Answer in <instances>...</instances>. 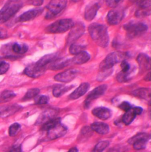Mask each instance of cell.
Instances as JSON below:
<instances>
[{
    "label": "cell",
    "mask_w": 151,
    "mask_h": 152,
    "mask_svg": "<svg viewBox=\"0 0 151 152\" xmlns=\"http://www.w3.org/2000/svg\"><path fill=\"white\" fill-rule=\"evenodd\" d=\"M88 31L93 40L99 46L106 48L109 42L107 27L102 24L92 23L88 27Z\"/></svg>",
    "instance_id": "cell-1"
},
{
    "label": "cell",
    "mask_w": 151,
    "mask_h": 152,
    "mask_svg": "<svg viewBox=\"0 0 151 152\" xmlns=\"http://www.w3.org/2000/svg\"><path fill=\"white\" fill-rule=\"evenodd\" d=\"M128 57L126 53L115 52L109 54L105 59L101 62L99 68L100 71H106L112 70L113 67L118 62L125 61Z\"/></svg>",
    "instance_id": "cell-2"
},
{
    "label": "cell",
    "mask_w": 151,
    "mask_h": 152,
    "mask_svg": "<svg viewBox=\"0 0 151 152\" xmlns=\"http://www.w3.org/2000/svg\"><path fill=\"white\" fill-rule=\"evenodd\" d=\"M23 7L20 1H9L0 10V24L4 23L15 14Z\"/></svg>",
    "instance_id": "cell-3"
},
{
    "label": "cell",
    "mask_w": 151,
    "mask_h": 152,
    "mask_svg": "<svg viewBox=\"0 0 151 152\" xmlns=\"http://www.w3.org/2000/svg\"><path fill=\"white\" fill-rule=\"evenodd\" d=\"M123 28L126 31L128 37L134 39L146 32L148 30V26L143 22L132 20L125 24Z\"/></svg>",
    "instance_id": "cell-4"
},
{
    "label": "cell",
    "mask_w": 151,
    "mask_h": 152,
    "mask_svg": "<svg viewBox=\"0 0 151 152\" xmlns=\"http://www.w3.org/2000/svg\"><path fill=\"white\" fill-rule=\"evenodd\" d=\"M75 23L72 19L59 20L48 26L45 28V31L47 33L51 34L62 33L72 29Z\"/></svg>",
    "instance_id": "cell-5"
},
{
    "label": "cell",
    "mask_w": 151,
    "mask_h": 152,
    "mask_svg": "<svg viewBox=\"0 0 151 152\" xmlns=\"http://www.w3.org/2000/svg\"><path fill=\"white\" fill-rule=\"evenodd\" d=\"M67 1H51L47 5L46 19H53L57 17L66 7Z\"/></svg>",
    "instance_id": "cell-6"
},
{
    "label": "cell",
    "mask_w": 151,
    "mask_h": 152,
    "mask_svg": "<svg viewBox=\"0 0 151 152\" xmlns=\"http://www.w3.org/2000/svg\"><path fill=\"white\" fill-rule=\"evenodd\" d=\"M150 138V134L146 133H139L131 137L128 142L132 145L135 150H142L146 148L148 141Z\"/></svg>",
    "instance_id": "cell-7"
},
{
    "label": "cell",
    "mask_w": 151,
    "mask_h": 152,
    "mask_svg": "<svg viewBox=\"0 0 151 152\" xmlns=\"http://www.w3.org/2000/svg\"><path fill=\"white\" fill-rule=\"evenodd\" d=\"M107 85L103 84V85H99V86H97L96 88H95L94 89H93L87 95V96L86 99H85L84 104V108H89L90 107L92 101H93V100L99 98L100 96H101L105 93V92L107 89Z\"/></svg>",
    "instance_id": "cell-8"
},
{
    "label": "cell",
    "mask_w": 151,
    "mask_h": 152,
    "mask_svg": "<svg viewBox=\"0 0 151 152\" xmlns=\"http://www.w3.org/2000/svg\"><path fill=\"white\" fill-rule=\"evenodd\" d=\"M84 31L85 27L83 23H78L76 25L75 24L67 38V44L70 45H72L73 43L83 34Z\"/></svg>",
    "instance_id": "cell-9"
},
{
    "label": "cell",
    "mask_w": 151,
    "mask_h": 152,
    "mask_svg": "<svg viewBox=\"0 0 151 152\" xmlns=\"http://www.w3.org/2000/svg\"><path fill=\"white\" fill-rule=\"evenodd\" d=\"M124 11L122 9H115L110 11L107 15L106 20L110 25H116L120 23L124 18Z\"/></svg>",
    "instance_id": "cell-10"
},
{
    "label": "cell",
    "mask_w": 151,
    "mask_h": 152,
    "mask_svg": "<svg viewBox=\"0 0 151 152\" xmlns=\"http://www.w3.org/2000/svg\"><path fill=\"white\" fill-rule=\"evenodd\" d=\"M67 132V127L60 123L47 131V136L50 140H54L63 137Z\"/></svg>",
    "instance_id": "cell-11"
},
{
    "label": "cell",
    "mask_w": 151,
    "mask_h": 152,
    "mask_svg": "<svg viewBox=\"0 0 151 152\" xmlns=\"http://www.w3.org/2000/svg\"><path fill=\"white\" fill-rule=\"evenodd\" d=\"M46 68L39 66L37 63L29 65L24 70V74L29 77L36 78L41 76L45 72Z\"/></svg>",
    "instance_id": "cell-12"
},
{
    "label": "cell",
    "mask_w": 151,
    "mask_h": 152,
    "mask_svg": "<svg viewBox=\"0 0 151 152\" xmlns=\"http://www.w3.org/2000/svg\"><path fill=\"white\" fill-rule=\"evenodd\" d=\"M78 74V71L75 69H70L62 73L58 74L54 77V80L58 82L68 83L73 80Z\"/></svg>",
    "instance_id": "cell-13"
},
{
    "label": "cell",
    "mask_w": 151,
    "mask_h": 152,
    "mask_svg": "<svg viewBox=\"0 0 151 152\" xmlns=\"http://www.w3.org/2000/svg\"><path fill=\"white\" fill-rule=\"evenodd\" d=\"M43 9L41 8L30 10L24 12L23 14H21L19 17L18 20L19 21H21V22L30 21L33 19H34L37 17L39 16L43 12Z\"/></svg>",
    "instance_id": "cell-14"
},
{
    "label": "cell",
    "mask_w": 151,
    "mask_h": 152,
    "mask_svg": "<svg viewBox=\"0 0 151 152\" xmlns=\"http://www.w3.org/2000/svg\"><path fill=\"white\" fill-rule=\"evenodd\" d=\"M141 72H144L151 69V58L145 53H140L137 57Z\"/></svg>",
    "instance_id": "cell-15"
},
{
    "label": "cell",
    "mask_w": 151,
    "mask_h": 152,
    "mask_svg": "<svg viewBox=\"0 0 151 152\" xmlns=\"http://www.w3.org/2000/svg\"><path fill=\"white\" fill-rule=\"evenodd\" d=\"M100 6L97 3L91 4L86 7L84 11V18L87 21H91L94 18Z\"/></svg>",
    "instance_id": "cell-16"
},
{
    "label": "cell",
    "mask_w": 151,
    "mask_h": 152,
    "mask_svg": "<svg viewBox=\"0 0 151 152\" xmlns=\"http://www.w3.org/2000/svg\"><path fill=\"white\" fill-rule=\"evenodd\" d=\"M92 114L96 117L106 120L109 118L112 115L110 110L106 107H97L92 110Z\"/></svg>",
    "instance_id": "cell-17"
},
{
    "label": "cell",
    "mask_w": 151,
    "mask_h": 152,
    "mask_svg": "<svg viewBox=\"0 0 151 152\" xmlns=\"http://www.w3.org/2000/svg\"><path fill=\"white\" fill-rule=\"evenodd\" d=\"M57 114V111L56 110L50 109L47 110L43 112L38 117V120H37L36 124H41L46 123V122L49 121V120L55 118L56 115Z\"/></svg>",
    "instance_id": "cell-18"
},
{
    "label": "cell",
    "mask_w": 151,
    "mask_h": 152,
    "mask_svg": "<svg viewBox=\"0 0 151 152\" xmlns=\"http://www.w3.org/2000/svg\"><path fill=\"white\" fill-rule=\"evenodd\" d=\"M72 64V60L67 58H58L50 64V69L54 71L60 70Z\"/></svg>",
    "instance_id": "cell-19"
},
{
    "label": "cell",
    "mask_w": 151,
    "mask_h": 152,
    "mask_svg": "<svg viewBox=\"0 0 151 152\" xmlns=\"http://www.w3.org/2000/svg\"><path fill=\"white\" fill-rule=\"evenodd\" d=\"M90 88L89 83L87 82L82 83L75 91H73L69 96L70 99H76L84 95Z\"/></svg>",
    "instance_id": "cell-20"
},
{
    "label": "cell",
    "mask_w": 151,
    "mask_h": 152,
    "mask_svg": "<svg viewBox=\"0 0 151 152\" xmlns=\"http://www.w3.org/2000/svg\"><path fill=\"white\" fill-rule=\"evenodd\" d=\"M90 129L100 134H106L109 133L110 128L109 126L104 123L95 122L91 124Z\"/></svg>",
    "instance_id": "cell-21"
},
{
    "label": "cell",
    "mask_w": 151,
    "mask_h": 152,
    "mask_svg": "<svg viewBox=\"0 0 151 152\" xmlns=\"http://www.w3.org/2000/svg\"><path fill=\"white\" fill-rule=\"evenodd\" d=\"M59 55L57 53H50L42 57L38 62L36 63L40 66L46 68L48 64H51L57 59H58Z\"/></svg>",
    "instance_id": "cell-22"
},
{
    "label": "cell",
    "mask_w": 151,
    "mask_h": 152,
    "mask_svg": "<svg viewBox=\"0 0 151 152\" xmlns=\"http://www.w3.org/2000/svg\"><path fill=\"white\" fill-rule=\"evenodd\" d=\"M90 59V55L85 51H83L78 54L75 55V56L72 59V63L76 65H81L86 63Z\"/></svg>",
    "instance_id": "cell-23"
},
{
    "label": "cell",
    "mask_w": 151,
    "mask_h": 152,
    "mask_svg": "<svg viewBox=\"0 0 151 152\" xmlns=\"http://www.w3.org/2000/svg\"><path fill=\"white\" fill-rule=\"evenodd\" d=\"M133 95L139 98L151 101V91L149 88H141L137 89L133 92Z\"/></svg>",
    "instance_id": "cell-24"
},
{
    "label": "cell",
    "mask_w": 151,
    "mask_h": 152,
    "mask_svg": "<svg viewBox=\"0 0 151 152\" xmlns=\"http://www.w3.org/2000/svg\"><path fill=\"white\" fill-rule=\"evenodd\" d=\"M73 88V86H65L62 85H59L56 86L53 91V95L56 97H60L65 94L66 92H68L72 88Z\"/></svg>",
    "instance_id": "cell-25"
},
{
    "label": "cell",
    "mask_w": 151,
    "mask_h": 152,
    "mask_svg": "<svg viewBox=\"0 0 151 152\" xmlns=\"http://www.w3.org/2000/svg\"><path fill=\"white\" fill-rule=\"evenodd\" d=\"M21 108L18 105H12L0 109V117H7L14 114Z\"/></svg>",
    "instance_id": "cell-26"
},
{
    "label": "cell",
    "mask_w": 151,
    "mask_h": 152,
    "mask_svg": "<svg viewBox=\"0 0 151 152\" xmlns=\"http://www.w3.org/2000/svg\"><path fill=\"white\" fill-rule=\"evenodd\" d=\"M136 116V114L134 111L133 108H132L130 110L126 112V113L123 116V118H122L123 123L125 125H127V126L129 125L135 120Z\"/></svg>",
    "instance_id": "cell-27"
},
{
    "label": "cell",
    "mask_w": 151,
    "mask_h": 152,
    "mask_svg": "<svg viewBox=\"0 0 151 152\" xmlns=\"http://www.w3.org/2000/svg\"><path fill=\"white\" fill-rule=\"evenodd\" d=\"M28 48L24 43H15L12 46V50L14 53L17 54H24L27 52Z\"/></svg>",
    "instance_id": "cell-28"
},
{
    "label": "cell",
    "mask_w": 151,
    "mask_h": 152,
    "mask_svg": "<svg viewBox=\"0 0 151 152\" xmlns=\"http://www.w3.org/2000/svg\"><path fill=\"white\" fill-rule=\"evenodd\" d=\"M15 94L12 91H4L0 94V103H5L12 99Z\"/></svg>",
    "instance_id": "cell-29"
},
{
    "label": "cell",
    "mask_w": 151,
    "mask_h": 152,
    "mask_svg": "<svg viewBox=\"0 0 151 152\" xmlns=\"http://www.w3.org/2000/svg\"><path fill=\"white\" fill-rule=\"evenodd\" d=\"M60 123H61L60 118L55 117V118L49 120V121L46 122V123L43 124L42 125L41 130H44V131H48V130H49L50 129H51L52 128H53V127H54L55 126H56L57 124H58Z\"/></svg>",
    "instance_id": "cell-30"
},
{
    "label": "cell",
    "mask_w": 151,
    "mask_h": 152,
    "mask_svg": "<svg viewBox=\"0 0 151 152\" xmlns=\"http://www.w3.org/2000/svg\"><path fill=\"white\" fill-rule=\"evenodd\" d=\"M84 49H85L84 46L78 45H76V44H72L70 45V46L69 48V52L72 55H76L78 54L79 53L84 51Z\"/></svg>",
    "instance_id": "cell-31"
},
{
    "label": "cell",
    "mask_w": 151,
    "mask_h": 152,
    "mask_svg": "<svg viewBox=\"0 0 151 152\" xmlns=\"http://www.w3.org/2000/svg\"><path fill=\"white\" fill-rule=\"evenodd\" d=\"M40 92V89L38 88H31L28 90L27 93L25 94L24 97L23 98V99L24 100H28L31 98H33L34 97L36 96Z\"/></svg>",
    "instance_id": "cell-32"
},
{
    "label": "cell",
    "mask_w": 151,
    "mask_h": 152,
    "mask_svg": "<svg viewBox=\"0 0 151 152\" xmlns=\"http://www.w3.org/2000/svg\"><path fill=\"white\" fill-rule=\"evenodd\" d=\"M109 145V141H102L96 145L92 152H102Z\"/></svg>",
    "instance_id": "cell-33"
},
{
    "label": "cell",
    "mask_w": 151,
    "mask_h": 152,
    "mask_svg": "<svg viewBox=\"0 0 151 152\" xmlns=\"http://www.w3.org/2000/svg\"><path fill=\"white\" fill-rule=\"evenodd\" d=\"M21 129V126L18 123H14L9 128V135L11 137H14L17 135Z\"/></svg>",
    "instance_id": "cell-34"
},
{
    "label": "cell",
    "mask_w": 151,
    "mask_h": 152,
    "mask_svg": "<svg viewBox=\"0 0 151 152\" xmlns=\"http://www.w3.org/2000/svg\"><path fill=\"white\" fill-rule=\"evenodd\" d=\"M131 71L127 73H124L122 72H119L116 76L117 80L119 82H128L130 79V74Z\"/></svg>",
    "instance_id": "cell-35"
},
{
    "label": "cell",
    "mask_w": 151,
    "mask_h": 152,
    "mask_svg": "<svg viewBox=\"0 0 151 152\" xmlns=\"http://www.w3.org/2000/svg\"><path fill=\"white\" fill-rule=\"evenodd\" d=\"M150 14H151L150 10L139 8L136 11L135 16L137 17H144L149 16Z\"/></svg>",
    "instance_id": "cell-36"
},
{
    "label": "cell",
    "mask_w": 151,
    "mask_h": 152,
    "mask_svg": "<svg viewBox=\"0 0 151 152\" xmlns=\"http://www.w3.org/2000/svg\"><path fill=\"white\" fill-rule=\"evenodd\" d=\"M49 97L47 95H40L36 100V104L37 105H44L49 102Z\"/></svg>",
    "instance_id": "cell-37"
},
{
    "label": "cell",
    "mask_w": 151,
    "mask_h": 152,
    "mask_svg": "<svg viewBox=\"0 0 151 152\" xmlns=\"http://www.w3.org/2000/svg\"><path fill=\"white\" fill-rule=\"evenodd\" d=\"M9 68V65L4 61H0V75L6 73Z\"/></svg>",
    "instance_id": "cell-38"
},
{
    "label": "cell",
    "mask_w": 151,
    "mask_h": 152,
    "mask_svg": "<svg viewBox=\"0 0 151 152\" xmlns=\"http://www.w3.org/2000/svg\"><path fill=\"white\" fill-rule=\"evenodd\" d=\"M140 8L148 9L151 7V1H136Z\"/></svg>",
    "instance_id": "cell-39"
},
{
    "label": "cell",
    "mask_w": 151,
    "mask_h": 152,
    "mask_svg": "<svg viewBox=\"0 0 151 152\" xmlns=\"http://www.w3.org/2000/svg\"><path fill=\"white\" fill-rule=\"evenodd\" d=\"M121 67L122 69V72L127 73L131 71V65L130 64L126 62V61H123L121 64Z\"/></svg>",
    "instance_id": "cell-40"
},
{
    "label": "cell",
    "mask_w": 151,
    "mask_h": 152,
    "mask_svg": "<svg viewBox=\"0 0 151 152\" xmlns=\"http://www.w3.org/2000/svg\"><path fill=\"white\" fill-rule=\"evenodd\" d=\"M119 108L122 110L127 112L128 111L130 110L132 108V107L129 102L127 101H123L119 105Z\"/></svg>",
    "instance_id": "cell-41"
},
{
    "label": "cell",
    "mask_w": 151,
    "mask_h": 152,
    "mask_svg": "<svg viewBox=\"0 0 151 152\" xmlns=\"http://www.w3.org/2000/svg\"><path fill=\"white\" fill-rule=\"evenodd\" d=\"M121 1L119 0H113V1H106V4L110 7H115L118 5Z\"/></svg>",
    "instance_id": "cell-42"
},
{
    "label": "cell",
    "mask_w": 151,
    "mask_h": 152,
    "mask_svg": "<svg viewBox=\"0 0 151 152\" xmlns=\"http://www.w3.org/2000/svg\"><path fill=\"white\" fill-rule=\"evenodd\" d=\"M6 152H23V151L21 146L16 145V146H12L11 149H9Z\"/></svg>",
    "instance_id": "cell-43"
},
{
    "label": "cell",
    "mask_w": 151,
    "mask_h": 152,
    "mask_svg": "<svg viewBox=\"0 0 151 152\" xmlns=\"http://www.w3.org/2000/svg\"><path fill=\"white\" fill-rule=\"evenodd\" d=\"M7 33L6 30L2 28H0V39L7 37Z\"/></svg>",
    "instance_id": "cell-44"
},
{
    "label": "cell",
    "mask_w": 151,
    "mask_h": 152,
    "mask_svg": "<svg viewBox=\"0 0 151 152\" xmlns=\"http://www.w3.org/2000/svg\"><path fill=\"white\" fill-rule=\"evenodd\" d=\"M133 110L134 111H135V114L137 115H140L141 114V113H142L143 111V109L141 108V107H133Z\"/></svg>",
    "instance_id": "cell-45"
},
{
    "label": "cell",
    "mask_w": 151,
    "mask_h": 152,
    "mask_svg": "<svg viewBox=\"0 0 151 152\" xmlns=\"http://www.w3.org/2000/svg\"><path fill=\"white\" fill-rule=\"evenodd\" d=\"M44 2V1H31V3L36 6L41 5Z\"/></svg>",
    "instance_id": "cell-46"
},
{
    "label": "cell",
    "mask_w": 151,
    "mask_h": 152,
    "mask_svg": "<svg viewBox=\"0 0 151 152\" xmlns=\"http://www.w3.org/2000/svg\"><path fill=\"white\" fill-rule=\"evenodd\" d=\"M144 79H145L146 81H147V82L151 81V72H149L147 74V75L145 77Z\"/></svg>",
    "instance_id": "cell-47"
},
{
    "label": "cell",
    "mask_w": 151,
    "mask_h": 152,
    "mask_svg": "<svg viewBox=\"0 0 151 152\" xmlns=\"http://www.w3.org/2000/svg\"><path fill=\"white\" fill-rule=\"evenodd\" d=\"M68 152H78V149L76 148H73L70 149Z\"/></svg>",
    "instance_id": "cell-48"
}]
</instances>
